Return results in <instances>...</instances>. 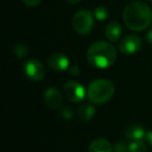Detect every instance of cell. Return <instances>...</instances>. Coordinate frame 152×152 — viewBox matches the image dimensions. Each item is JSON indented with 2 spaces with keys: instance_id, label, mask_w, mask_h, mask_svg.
I'll use <instances>...</instances> for the list:
<instances>
[{
  "instance_id": "cell-24",
  "label": "cell",
  "mask_w": 152,
  "mask_h": 152,
  "mask_svg": "<svg viewBox=\"0 0 152 152\" xmlns=\"http://www.w3.org/2000/svg\"><path fill=\"white\" fill-rule=\"evenodd\" d=\"M147 1H152V0H147Z\"/></svg>"
},
{
  "instance_id": "cell-20",
  "label": "cell",
  "mask_w": 152,
  "mask_h": 152,
  "mask_svg": "<svg viewBox=\"0 0 152 152\" xmlns=\"http://www.w3.org/2000/svg\"><path fill=\"white\" fill-rule=\"evenodd\" d=\"M68 71H69V74L71 76H77L79 74V72H80V70H79V68L77 66H74V67L70 68Z\"/></svg>"
},
{
  "instance_id": "cell-11",
  "label": "cell",
  "mask_w": 152,
  "mask_h": 152,
  "mask_svg": "<svg viewBox=\"0 0 152 152\" xmlns=\"http://www.w3.org/2000/svg\"><path fill=\"white\" fill-rule=\"evenodd\" d=\"M122 34V27L120 23L116 21H110L105 26V36L110 42H117Z\"/></svg>"
},
{
  "instance_id": "cell-5",
  "label": "cell",
  "mask_w": 152,
  "mask_h": 152,
  "mask_svg": "<svg viewBox=\"0 0 152 152\" xmlns=\"http://www.w3.org/2000/svg\"><path fill=\"white\" fill-rule=\"evenodd\" d=\"M23 70L25 75L30 80L40 81L44 78L45 69L44 66L38 59H28L23 64Z\"/></svg>"
},
{
  "instance_id": "cell-12",
  "label": "cell",
  "mask_w": 152,
  "mask_h": 152,
  "mask_svg": "<svg viewBox=\"0 0 152 152\" xmlns=\"http://www.w3.org/2000/svg\"><path fill=\"white\" fill-rule=\"evenodd\" d=\"M89 152H113V146L107 140L99 137L90 144Z\"/></svg>"
},
{
  "instance_id": "cell-19",
  "label": "cell",
  "mask_w": 152,
  "mask_h": 152,
  "mask_svg": "<svg viewBox=\"0 0 152 152\" xmlns=\"http://www.w3.org/2000/svg\"><path fill=\"white\" fill-rule=\"evenodd\" d=\"M23 3H25L27 7H37L41 3L42 0H22Z\"/></svg>"
},
{
  "instance_id": "cell-1",
  "label": "cell",
  "mask_w": 152,
  "mask_h": 152,
  "mask_svg": "<svg viewBox=\"0 0 152 152\" xmlns=\"http://www.w3.org/2000/svg\"><path fill=\"white\" fill-rule=\"evenodd\" d=\"M123 19L126 26L133 31H141L152 22V11L146 3L135 1L125 7Z\"/></svg>"
},
{
  "instance_id": "cell-15",
  "label": "cell",
  "mask_w": 152,
  "mask_h": 152,
  "mask_svg": "<svg viewBox=\"0 0 152 152\" xmlns=\"http://www.w3.org/2000/svg\"><path fill=\"white\" fill-rule=\"evenodd\" d=\"M129 152H147V145L143 141H132L128 145Z\"/></svg>"
},
{
  "instance_id": "cell-21",
  "label": "cell",
  "mask_w": 152,
  "mask_h": 152,
  "mask_svg": "<svg viewBox=\"0 0 152 152\" xmlns=\"http://www.w3.org/2000/svg\"><path fill=\"white\" fill-rule=\"evenodd\" d=\"M146 38H147V41L150 45H152V27L150 28L147 31V34H146Z\"/></svg>"
},
{
  "instance_id": "cell-16",
  "label": "cell",
  "mask_w": 152,
  "mask_h": 152,
  "mask_svg": "<svg viewBox=\"0 0 152 152\" xmlns=\"http://www.w3.org/2000/svg\"><path fill=\"white\" fill-rule=\"evenodd\" d=\"M108 10L105 7H97L94 10V17L98 21H104L108 17Z\"/></svg>"
},
{
  "instance_id": "cell-13",
  "label": "cell",
  "mask_w": 152,
  "mask_h": 152,
  "mask_svg": "<svg viewBox=\"0 0 152 152\" xmlns=\"http://www.w3.org/2000/svg\"><path fill=\"white\" fill-rule=\"evenodd\" d=\"M77 116L80 121L88 122L92 120L95 116V107L92 106L91 104H83L77 110Z\"/></svg>"
},
{
  "instance_id": "cell-14",
  "label": "cell",
  "mask_w": 152,
  "mask_h": 152,
  "mask_svg": "<svg viewBox=\"0 0 152 152\" xmlns=\"http://www.w3.org/2000/svg\"><path fill=\"white\" fill-rule=\"evenodd\" d=\"M28 52H29V48L24 43H19L14 48V53H15V55L18 58H21V59L24 58L28 54Z\"/></svg>"
},
{
  "instance_id": "cell-6",
  "label": "cell",
  "mask_w": 152,
  "mask_h": 152,
  "mask_svg": "<svg viewBox=\"0 0 152 152\" xmlns=\"http://www.w3.org/2000/svg\"><path fill=\"white\" fill-rule=\"evenodd\" d=\"M142 48V40L135 34L126 36L119 43V50L127 55L134 54Z\"/></svg>"
},
{
  "instance_id": "cell-4",
  "label": "cell",
  "mask_w": 152,
  "mask_h": 152,
  "mask_svg": "<svg viewBox=\"0 0 152 152\" xmlns=\"http://www.w3.org/2000/svg\"><path fill=\"white\" fill-rule=\"evenodd\" d=\"M72 24L75 31L79 34H88L94 26L93 14L90 11H79L74 15Z\"/></svg>"
},
{
  "instance_id": "cell-2",
  "label": "cell",
  "mask_w": 152,
  "mask_h": 152,
  "mask_svg": "<svg viewBox=\"0 0 152 152\" xmlns=\"http://www.w3.org/2000/svg\"><path fill=\"white\" fill-rule=\"evenodd\" d=\"M87 57L93 67L105 69L115 64L117 59V52L113 45L103 41H99L89 47Z\"/></svg>"
},
{
  "instance_id": "cell-3",
  "label": "cell",
  "mask_w": 152,
  "mask_h": 152,
  "mask_svg": "<svg viewBox=\"0 0 152 152\" xmlns=\"http://www.w3.org/2000/svg\"><path fill=\"white\" fill-rule=\"evenodd\" d=\"M115 94V87L107 79H96L90 83L87 95L90 101L96 104H103L112 99Z\"/></svg>"
},
{
  "instance_id": "cell-18",
  "label": "cell",
  "mask_w": 152,
  "mask_h": 152,
  "mask_svg": "<svg viewBox=\"0 0 152 152\" xmlns=\"http://www.w3.org/2000/svg\"><path fill=\"white\" fill-rule=\"evenodd\" d=\"M113 152H129V148L123 142H119L116 143L113 147Z\"/></svg>"
},
{
  "instance_id": "cell-7",
  "label": "cell",
  "mask_w": 152,
  "mask_h": 152,
  "mask_svg": "<svg viewBox=\"0 0 152 152\" xmlns=\"http://www.w3.org/2000/svg\"><path fill=\"white\" fill-rule=\"evenodd\" d=\"M64 95L71 102H80L86 97V90L77 81H69L64 87Z\"/></svg>"
},
{
  "instance_id": "cell-8",
  "label": "cell",
  "mask_w": 152,
  "mask_h": 152,
  "mask_svg": "<svg viewBox=\"0 0 152 152\" xmlns=\"http://www.w3.org/2000/svg\"><path fill=\"white\" fill-rule=\"evenodd\" d=\"M48 66L54 71H65L69 69V58L64 53H52L47 59Z\"/></svg>"
},
{
  "instance_id": "cell-10",
  "label": "cell",
  "mask_w": 152,
  "mask_h": 152,
  "mask_svg": "<svg viewBox=\"0 0 152 152\" xmlns=\"http://www.w3.org/2000/svg\"><path fill=\"white\" fill-rule=\"evenodd\" d=\"M125 137L129 141H141L146 137L145 130L142 126L137 124H131L125 129Z\"/></svg>"
},
{
  "instance_id": "cell-17",
  "label": "cell",
  "mask_w": 152,
  "mask_h": 152,
  "mask_svg": "<svg viewBox=\"0 0 152 152\" xmlns=\"http://www.w3.org/2000/svg\"><path fill=\"white\" fill-rule=\"evenodd\" d=\"M59 115H61V117L64 120L68 121V120H70V119H72L74 113H73V110H72L69 105H64V106H61V110H59Z\"/></svg>"
},
{
  "instance_id": "cell-23",
  "label": "cell",
  "mask_w": 152,
  "mask_h": 152,
  "mask_svg": "<svg viewBox=\"0 0 152 152\" xmlns=\"http://www.w3.org/2000/svg\"><path fill=\"white\" fill-rule=\"evenodd\" d=\"M68 3H71V4H76V3L80 2L81 0H66Z\"/></svg>"
},
{
  "instance_id": "cell-9",
  "label": "cell",
  "mask_w": 152,
  "mask_h": 152,
  "mask_svg": "<svg viewBox=\"0 0 152 152\" xmlns=\"http://www.w3.org/2000/svg\"><path fill=\"white\" fill-rule=\"evenodd\" d=\"M63 96L56 88H49L44 93V102L49 108H57L61 104Z\"/></svg>"
},
{
  "instance_id": "cell-22",
  "label": "cell",
  "mask_w": 152,
  "mask_h": 152,
  "mask_svg": "<svg viewBox=\"0 0 152 152\" xmlns=\"http://www.w3.org/2000/svg\"><path fill=\"white\" fill-rule=\"evenodd\" d=\"M146 139H147L148 143H149L152 147V131H149V132L146 133Z\"/></svg>"
}]
</instances>
